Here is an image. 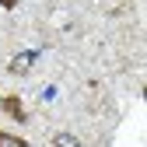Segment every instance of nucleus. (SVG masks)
I'll list each match as a JSON object with an SVG mask.
<instances>
[{
  "instance_id": "obj_3",
  "label": "nucleus",
  "mask_w": 147,
  "mask_h": 147,
  "mask_svg": "<svg viewBox=\"0 0 147 147\" xmlns=\"http://www.w3.org/2000/svg\"><path fill=\"white\" fill-rule=\"evenodd\" d=\"M0 147H28L21 137H11V133H4V130H0Z\"/></svg>"
},
{
  "instance_id": "obj_5",
  "label": "nucleus",
  "mask_w": 147,
  "mask_h": 147,
  "mask_svg": "<svg viewBox=\"0 0 147 147\" xmlns=\"http://www.w3.org/2000/svg\"><path fill=\"white\" fill-rule=\"evenodd\" d=\"M0 7H14V0H0Z\"/></svg>"
},
{
  "instance_id": "obj_2",
  "label": "nucleus",
  "mask_w": 147,
  "mask_h": 147,
  "mask_svg": "<svg viewBox=\"0 0 147 147\" xmlns=\"http://www.w3.org/2000/svg\"><path fill=\"white\" fill-rule=\"evenodd\" d=\"M28 63H32V53H21V56H14V60H11V70H14V74H25Z\"/></svg>"
},
{
  "instance_id": "obj_4",
  "label": "nucleus",
  "mask_w": 147,
  "mask_h": 147,
  "mask_svg": "<svg viewBox=\"0 0 147 147\" xmlns=\"http://www.w3.org/2000/svg\"><path fill=\"white\" fill-rule=\"evenodd\" d=\"M56 147H77V140H74V137H67V133H63V137H56Z\"/></svg>"
},
{
  "instance_id": "obj_1",
  "label": "nucleus",
  "mask_w": 147,
  "mask_h": 147,
  "mask_svg": "<svg viewBox=\"0 0 147 147\" xmlns=\"http://www.w3.org/2000/svg\"><path fill=\"white\" fill-rule=\"evenodd\" d=\"M0 105H4L7 112H11V116L18 119V123H25V116H28V112H25V105L18 102V98H11V95H4V98H0Z\"/></svg>"
}]
</instances>
